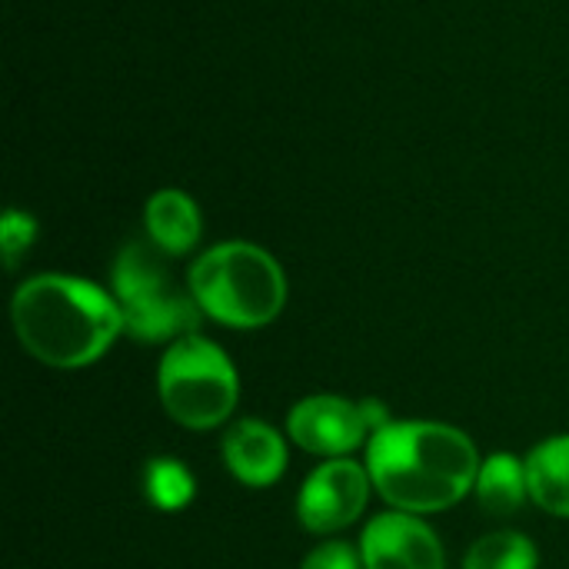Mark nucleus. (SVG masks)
Listing matches in <instances>:
<instances>
[{
  "instance_id": "f8f14e48",
  "label": "nucleus",
  "mask_w": 569,
  "mask_h": 569,
  "mask_svg": "<svg viewBox=\"0 0 569 569\" xmlns=\"http://www.w3.org/2000/svg\"><path fill=\"white\" fill-rule=\"evenodd\" d=\"M473 497H477V503L490 517H513L530 500L527 460H520L513 453H493V457H487L480 463Z\"/></svg>"
},
{
  "instance_id": "20e7f679",
  "label": "nucleus",
  "mask_w": 569,
  "mask_h": 569,
  "mask_svg": "<svg viewBox=\"0 0 569 569\" xmlns=\"http://www.w3.org/2000/svg\"><path fill=\"white\" fill-rule=\"evenodd\" d=\"M113 300L123 317V333L140 343H177L200 330L203 310L183 287L170 257L153 240H130L113 260Z\"/></svg>"
},
{
  "instance_id": "dca6fc26",
  "label": "nucleus",
  "mask_w": 569,
  "mask_h": 569,
  "mask_svg": "<svg viewBox=\"0 0 569 569\" xmlns=\"http://www.w3.org/2000/svg\"><path fill=\"white\" fill-rule=\"evenodd\" d=\"M300 569H363V557L350 543L330 540V543H320L317 550H310Z\"/></svg>"
},
{
  "instance_id": "9b49d317",
  "label": "nucleus",
  "mask_w": 569,
  "mask_h": 569,
  "mask_svg": "<svg viewBox=\"0 0 569 569\" xmlns=\"http://www.w3.org/2000/svg\"><path fill=\"white\" fill-rule=\"evenodd\" d=\"M527 483L540 510L569 520V433L550 437L527 453Z\"/></svg>"
},
{
  "instance_id": "ddd939ff",
  "label": "nucleus",
  "mask_w": 569,
  "mask_h": 569,
  "mask_svg": "<svg viewBox=\"0 0 569 569\" xmlns=\"http://www.w3.org/2000/svg\"><path fill=\"white\" fill-rule=\"evenodd\" d=\"M540 567V553L533 547L530 537L517 533V530H497L480 537L467 560L463 569H537Z\"/></svg>"
},
{
  "instance_id": "f257e3e1",
  "label": "nucleus",
  "mask_w": 569,
  "mask_h": 569,
  "mask_svg": "<svg viewBox=\"0 0 569 569\" xmlns=\"http://www.w3.org/2000/svg\"><path fill=\"white\" fill-rule=\"evenodd\" d=\"M373 490L400 513L427 517L473 493L480 453L473 440L437 420H390L367 443Z\"/></svg>"
},
{
  "instance_id": "6e6552de",
  "label": "nucleus",
  "mask_w": 569,
  "mask_h": 569,
  "mask_svg": "<svg viewBox=\"0 0 569 569\" xmlns=\"http://www.w3.org/2000/svg\"><path fill=\"white\" fill-rule=\"evenodd\" d=\"M363 569H443L440 537L413 513H380L360 537Z\"/></svg>"
},
{
  "instance_id": "1a4fd4ad",
  "label": "nucleus",
  "mask_w": 569,
  "mask_h": 569,
  "mask_svg": "<svg viewBox=\"0 0 569 569\" xmlns=\"http://www.w3.org/2000/svg\"><path fill=\"white\" fill-rule=\"evenodd\" d=\"M223 463L243 487H273L287 470V440L263 420H240L223 437Z\"/></svg>"
},
{
  "instance_id": "0eeeda50",
  "label": "nucleus",
  "mask_w": 569,
  "mask_h": 569,
  "mask_svg": "<svg viewBox=\"0 0 569 569\" xmlns=\"http://www.w3.org/2000/svg\"><path fill=\"white\" fill-rule=\"evenodd\" d=\"M370 490L373 480L367 473V463H353L350 457L327 460L303 480L297 497V517L303 530L317 537L340 533L363 517Z\"/></svg>"
},
{
  "instance_id": "f03ea898",
  "label": "nucleus",
  "mask_w": 569,
  "mask_h": 569,
  "mask_svg": "<svg viewBox=\"0 0 569 569\" xmlns=\"http://www.w3.org/2000/svg\"><path fill=\"white\" fill-rule=\"evenodd\" d=\"M10 317L20 347L57 370L97 363L123 333L113 293L67 273H40L20 283Z\"/></svg>"
},
{
  "instance_id": "423d86ee",
  "label": "nucleus",
  "mask_w": 569,
  "mask_h": 569,
  "mask_svg": "<svg viewBox=\"0 0 569 569\" xmlns=\"http://www.w3.org/2000/svg\"><path fill=\"white\" fill-rule=\"evenodd\" d=\"M387 407L380 400H347L337 393H317L300 400L290 417H287V437L313 453V457H327V460H340L350 457L353 450L367 447L370 437L387 427Z\"/></svg>"
},
{
  "instance_id": "2eb2a0df",
  "label": "nucleus",
  "mask_w": 569,
  "mask_h": 569,
  "mask_svg": "<svg viewBox=\"0 0 569 569\" xmlns=\"http://www.w3.org/2000/svg\"><path fill=\"white\" fill-rule=\"evenodd\" d=\"M37 237V223L30 213H20V210H7L3 213V223H0V247H3V260L7 267L13 270L20 253L33 243Z\"/></svg>"
},
{
  "instance_id": "7ed1b4c3",
  "label": "nucleus",
  "mask_w": 569,
  "mask_h": 569,
  "mask_svg": "<svg viewBox=\"0 0 569 569\" xmlns=\"http://www.w3.org/2000/svg\"><path fill=\"white\" fill-rule=\"evenodd\" d=\"M187 287L203 317L233 330L267 327L287 303V277L280 263L273 253L247 240H227L200 253L190 267Z\"/></svg>"
},
{
  "instance_id": "9d476101",
  "label": "nucleus",
  "mask_w": 569,
  "mask_h": 569,
  "mask_svg": "<svg viewBox=\"0 0 569 569\" xmlns=\"http://www.w3.org/2000/svg\"><path fill=\"white\" fill-rule=\"evenodd\" d=\"M147 240H153L167 257H183L200 243V210L183 190H157L147 200Z\"/></svg>"
},
{
  "instance_id": "39448f33",
  "label": "nucleus",
  "mask_w": 569,
  "mask_h": 569,
  "mask_svg": "<svg viewBox=\"0 0 569 569\" xmlns=\"http://www.w3.org/2000/svg\"><path fill=\"white\" fill-rule=\"evenodd\" d=\"M157 393L170 420L187 430H213L237 410L240 377L227 350L200 333L167 347L157 370Z\"/></svg>"
},
{
  "instance_id": "4468645a",
  "label": "nucleus",
  "mask_w": 569,
  "mask_h": 569,
  "mask_svg": "<svg viewBox=\"0 0 569 569\" xmlns=\"http://www.w3.org/2000/svg\"><path fill=\"white\" fill-rule=\"evenodd\" d=\"M143 493L150 500V507L163 510V513H173V510H183L193 493H197V483H193V473L173 460V457H153L143 470Z\"/></svg>"
}]
</instances>
